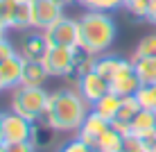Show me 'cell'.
<instances>
[{"mask_svg":"<svg viewBox=\"0 0 156 152\" xmlns=\"http://www.w3.org/2000/svg\"><path fill=\"white\" fill-rule=\"evenodd\" d=\"M88 113H90V105L82 98L79 91L57 89L50 93L43 120L48 127H52L59 134H70V132H79Z\"/></svg>","mask_w":156,"mask_h":152,"instance_id":"1","label":"cell"},{"mask_svg":"<svg viewBox=\"0 0 156 152\" xmlns=\"http://www.w3.org/2000/svg\"><path fill=\"white\" fill-rule=\"evenodd\" d=\"M77 20H79V50L93 57L109 52V48L115 43L118 36L113 16L109 12L86 9Z\"/></svg>","mask_w":156,"mask_h":152,"instance_id":"2","label":"cell"},{"mask_svg":"<svg viewBox=\"0 0 156 152\" xmlns=\"http://www.w3.org/2000/svg\"><path fill=\"white\" fill-rule=\"evenodd\" d=\"M48 93L43 86H27V84H18L16 89H12V111L25 116L32 123L43 120V113L48 109Z\"/></svg>","mask_w":156,"mask_h":152,"instance_id":"3","label":"cell"},{"mask_svg":"<svg viewBox=\"0 0 156 152\" xmlns=\"http://www.w3.org/2000/svg\"><path fill=\"white\" fill-rule=\"evenodd\" d=\"M79 55H82L79 48H50L43 57V66L50 77H70L77 68Z\"/></svg>","mask_w":156,"mask_h":152,"instance_id":"4","label":"cell"},{"mask_svg":"<svg viewBox=\"0 0 156 152\" xmlns=\"http://www.w3.org/2000/svg\"><path fill=\"white\" fill-rule=\"evenodd\" d=\"M50 48H79V20L70 16L57 18L50 28L43 30Z\"/></svg>","mask_w":156,"mask_h":152,"instance_id":"5","label":"cell"},{"mask_svg":"<svg viewBox=\"0 0 156 152\" xmlns=\"http://www.w3.org/2000/svg\"><path fill=\"white\" fill-rule=\"evenodd\" d=\"M34 125L25 116L16 111H5L2 113V136L5 143H20V141H32L34 136Z\"/></svg>","mask_w":156,"mask_h":152,"instance_id":"6","label":"cell"},{"mask_svg":"<svg viewBox=\"0 0 156 152\" xmlns=\"http://www.w3.org/2000/svg\"><path fill=\"white\" fill-rule=\"evenodd\" d=\"M111 91L118 93L120 98H127V95H136V91L140 89V80L136 75V68H133V61L131 59H122L120 68L115 70V75L111 77Z\"/></svg>","mask_w":156,"mask_h":152,"instance_id":"7","label":"cell"},{"mask_svg":"<svg viewBox=\"0 0 156 152\" xmlns=\"http://www.w3.org/2000/svg\"><path fill=\"white\" fill-rule=\"evenodd\" d=\"M77 91L82 93L84 100L93 107L100 98H104V95L111 91V84H109V80L102 77L98 70H90V73H86V75H82V77H77Z\"/></svg>","mask_w":156,"mask_h":152,"instance_id":"8","label":"cell"},{"mask_svg":"<svg viewBox=\"0 0 156 152\" xmlns=\"http://www.w3.org/2000/svg\"><path fill=\"white\" fill-rule=\"evenodd\" d=\"M63 16V7L57 0H32V28L45 30Z\"/></svg>","mask_w":156,"mask_h":152,"instance_id":"9","label":"cell"},{"mask_svg":"<svg viewBox=\"0 0 156 152\" xmlns=\"http://www.w3.org/2000/svg\"><path fill=\"white\" fill-rule=\"evenodd\" d=\"M109 127H111V123L106 120V118H102L100 113H95L93 109H90V113L84 118L82 127H79L77 136L82 139V141H86L88 145H93V148H95V143L100 141V136H102Z\"/></svg>","mask_w":156,"mask_h":152,"instance_id":"10","label":"cell"},{"mask_svg":"<svg viewBox=\"0 0 156 152\" xmlns=\"http://www.w3.org/2000/svg\"><path fill=\"white\" fill-rule=\"evenodd\" d=\"M138 111H140V105H138L136 95H127V98H122L120 111H118L115 120L111 123V127H115L118 132H122V134L127 136V134H129V125H131V120L138 116Z\"/></svg>","mask_w":156,"mask_h":152,"instance_id":"11","label":"cell"},{"mask_svg":"<svg viewBox=\"0 0 156 152\" xmlns=\"http://www.w3.org/2000/svg\"><path fill=\"white\" fill-rule=\"evenodd\" d=\"M48 50H50V43H48L43 30L41 32H32V34L25 36V41H23V52H20V57L43 61V57L48 55Z\"/></svg>","mask_w":156,"mask_h":152,"instance_id":"12","label":"cell"},{"mask_svg":"<svg viewBox=\"0 0 156 152\" xmlns=\"http://www.w3.org/2000/svg\"><path fill=\"white\" fill-rule=\"evenodd\" d=\"M0 77L7 89H16L23 80V57L20 55H14L9 59H5L0 64Z\"/></svg>","mask_w":156,"mask_h":152,"instance_id":"13","label":"cell"},{"mask_svg":"<svg viewBox=\"0 0 156 152\" xmlns=\"http://www.w3.org/2000/svg\"><path fill=\"white\" fill-rule=\"evenodd\" d=\"M48 77H50V75H48L43 61H36V59H23V80H20V84L43 86Z\"/></svg>","mask_w":156,"mask_h":152,"instance_id":"14","label":"cell"},{"mask_svg":"<svg viewBox=\"0 0 156 152\" xmlns=\"http://www.w3.org/2000/svg\"><path fill=\"white\" fill-rule=\"evenodd\" d=\"M154 129H156V113H154V111L140 109V111H138V116L131 120V125H129V134H127V136L147 139Z\"/></svg>","mask_w":156,"mask_h":152,"instance_id":"15","label":"cell"},{"mask_svg":"<svg viewBox=\"0 0 156 152\" xmlns=\"http://www.w3.org/2000/svg\"><path fill=\"white\" fill-rule=\"evenodd\" d=\"M120 105H122V98L118 93H113V91H109V93H106L104 98H100L90 109H93L95 113H100L102 118H106L109 123H113L118 111H120Z\"/></svg>","mask_w":156,"mask_h":152,"instance_id":"16","label":"cell"},{"mask_svg":"<svg viewBox=\"0 0 156 152\" xmlns=\"http://www.w3.org/2000/svg\"><path fill=\"white\" fill-rule=\"evenodd\" d=\"M125 141L127 136L118 132L115 127H109L95 143V152H125Z\"/></svg>","mask_w":156,"mask_h":152,"instance_id":"17","label":"cell"},{"mask_svg":"<svg viewBox=\"0 0 156 152\" xmlns=\"http://www.w3.org/2000/svg\"><path fill=\"white\" fill-rule=\"evenodd\" d=\"M120 64H122V57L109 55V52H104V55L95 57V70H98V73H100L104 80H109V82H111V77L115 75V70L120 68Z\"/></svg>","mask_w":156,"mask_h":152,"instance_id":"18","label":"cell"},{"mask_svg":"<svg viewBox=\"0 0 156 152\" xmlns=\"http://www.w3.org/2000/svg\"><path fill=\"white\" fill-rule=\"evenodd\" d=\"M133 68H136V75L140 80V84H156V59H133Z\"/></svg>","mask_w":156,"mask_h":152,"instance_id":"19","label":"cell"},{"mask_svg":"<svg viewBox=\"0 0 156 152\" xmlns=\"http://www.w3.org/2000/svg\"><path fill=\"white\" fill-rule=\"evenodd\" d=\"M136 100L145 111H156V84H140L136 91Z\"/></svg>","mask_w":156,"mask_h":152,"instance_id":"20","label":"cell"},{"mask_svg":"<svg viewBox=\"0 0 156 152\" xmlns=\"http://www.w3.org/2000/svg\"><path fill=\"white\" fill-rule=\"evenodd\" d=\"M16 12H18V0H0V23L7 30L16 28Z\"/></svg>","mask_w":156,"mask_h":152,"instance_id":"21","label":"cell"},{"mask_svg":"<svg viewBox=\"0 0 156 152\" xmlns=\"http://www.w3.org/2000/svg\"><path fill=\"white\" fill-rule=\"evenodd\" d=\"M156 59V32L154 34H147V36H143L140 41H138V46H136V50H133V59Z\"/></svg>","mask_w":156,"mask_h":152,"instance_id":"22","label":"cell"},{"mask_svg":"<svg viewBox=\"0 0 156 152\" xmlns=\"http://www.w3.org/2000/svg\"><path fill=\"white\" fill-rule=\"evenodd\" d=\"M27 28H32V0H18L14 30H27Z\"/></svg>","mask_w":156,"mask_h":152,"instance_id":"23","label":"cell"},{"mask_svg":"<svg viewBox=\"0 0 156 152\" xmlns=\"http://www.w3.org/2000/svg\"><path fill=\"white\" fill-rule=\"evenodd\" d=\"M127 0H77L84 9H98V12H111V9L125 7Z\"/></svg>","mask_w":156,"mask_h":152,"instance_id":"24","label":"cell"},{"mask_svg":"<svg viewBox=\"0 0 156 152\" xmlns=\"http://www.w3.org/2000/svg\"><path fill=\"white\" fill-rule=\"evenodd\" d=\"M125 9L131 16H136V18H145L147 20V16H149V0H127Z\"/></svg>","mask_w":156,"mask_h":152,"instance_id":"25","label":"cell"},{"mask_svg":"<svg viewBox=\"0 0 156 152\" xmlns=\"http://www.w3.org/2000/svg\"><path fill=\"white\" fill-rule=\"evenodd\" d=\"M125 152H149L145 139H138V136H127L125 141Z\"/></svg>","mask_w":156,"mask_h":152,"instance_id":"26","label":"cell"},{"mask_svg":"<svg viewBox=\"0 0 156 152\" xmlns=\"http://www.w3.org/2000/svg\"><path fill=\"white\" fill-rule=\"evenodd\" d=\"M7 152H36L39 148L34 145V141H20V143H5Z\"/></svg>","mask_w":156,"mask_h":152,"instance_id":"27","label":"cell"},{"mask_svg":"<svg viewBox=\"0 0 156 152\" xmlns=\"http://www.w3.org/2000/svg\"><path fill=\"white\" fill-rule=\"evenodd\" d=\"M14 55H18V52H16V48H14V43L9 41V39H2V41H0V64H2L5 59L14 57Z\"/></svg>","mask_w":156,"mask_h":152,"instance_id":"28","label":"cell"},{"mask_svg":"<svg viewBox=\"0 0 156 152\" xmlns=\"http://www.w3.org/2000/svg\"><path fill=\"white\" fill-rule=\"evenodd\" d=\"M145 143H147V148H149V152H156V129L152 134H149L147 139H145Z\"/></svg>","mask_w":156,"mask_h":152,"instance_id":"29","label":"cell"},{"mask_svg":"<svg viewBox=\"0 0 156 152\" xmlns=\"http://www.w3.org/2000/svg\"><path fill=\"white\" fill-rule=\"evenodd\" d=\"M147 20H149V23H152V25H156V7L152 9V12H149V16H147Z\"/></svg>","mask_w":156,"mask_h":152,"instance_id":"30","label":"cell"},{"mask_svg":"<svg viewBox=\"0 0 156 152\" xmlns=\"http://www.w3.org/2000/svg\"><path fill=\"white\" fill-rule=\"evenodd\" d=\"M2 39H7V28L0 23V41H2Z\"/></svg>","mask_w":156,"mask_h":152,"instance_id":"31","label":"cell"},{"mask_svg":"<svg viewBox=\"0 0 156 152\" xmlns=\"http://www.w3.org/2000/svg\"><path fill=\"white\" fill-rule=\"evenodd\" d=\"M0 143H5V136H2V111H0Z\"/></svg>","mask_w":156,"mask_h":152,"instance_id":"32","label":"cell"},{"mask_svg":"<svg viewBox=\"0 0 156 152\" xmlns=\"http://www.w3.org/2000/svg\"><path fill=\"white\" fill-rule=\"evenodd\" d=\"M59 5H61V7H66V5H70V2H77V0H57Z\"/></svg>","mask_w":156,"mask_h":152,"instance_id":"33","label":"cell"},{"mask_svg":"<svg viewBox=\"0 0 156 152\" xmlns=\"http://www.w3.org/2000/svg\"><path fill=\"white\" fill-rule=\"evenodd\" d=\"M7 86H5V82H2V77H0V91H5Z\"/></svg>","mask_w":156,"mask_h":152,"instance_id":"34","label":"cell"},{"mask_svg":"<svg viewBox=\"0 0 156 152\" xmlns=\"http://www.w3.org/2000/svg\"><path fill=\"white\" fill-rule=\"evenodd\" d=\"M0 152H7V145L5 143H0Z\"/></svg>","mask_w":156,"mask_h":152,"instance_id":"35","label":"cell"},{"mask_svg":"<svg viewBox=\"0 0 156 152\" xmlns=\"http://www.w3.org/2000/svg\"><path fill=\"white\" fill-rule=\"evenodd\" d=\"M59 152H63V150H59Z\"/></svg>","mask_w":156,"mask_h":152,"instance_id":"36","label":"cell"},{"mask_svg":"<svg viewBox=\"0 0 156 152\" xmlns=\"http://www.w3.org/2000/svg\"><path fill=\"white\" fill-rule=\"evenodd\" d=\"M154 113H156V111H154Z\"/></svg>","mask_w":156,"mask_h":152,"instance_id":"37","label":"cell"}]
</instances>
